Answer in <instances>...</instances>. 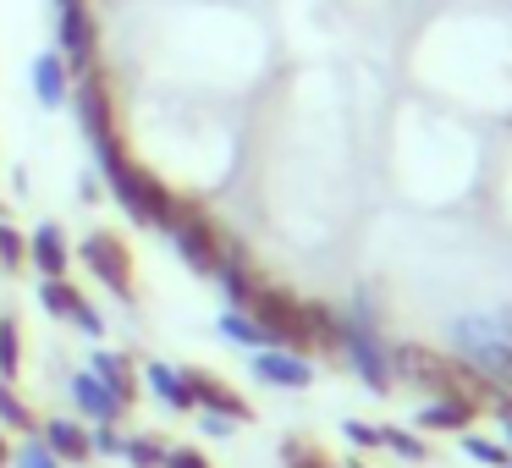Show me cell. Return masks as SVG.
I'll return each instance as SVG.
<instances>
[{"label":"cell","mask_w":512,"mask_h":468,"mask_svg":"<svg viewBox=\"0 0 512 468\" xmlns=\"http://www.w3.org/2000/svg\"><path fill=\"white\" fill-rule=\"evenodd\" d=\"M254 380H265V386H276V391H309L314 386V358L287 353V347H265V353H254Z\"/></svg>","instance_id":"14"},{"label":"cell","mask_w":512,"mask_h":468,"mask_svg":"<svg viewBox=\"0 0 512 468\" xmlns=\"http://www.w3.org/2000/svg\"><path fill=\"white\" fill-rule=\"evenodd\" d=\"M182 375H188V391H193V413H221V419H232V424L254 419V402H248L226 375H215V369H204V364L182 369Z\"/></svg>","instance_id":"10"},{"label":"cell","mask_w":512,"mask_h":468,"mask_svg":"<svg viewBox=\"0 0 512 468\" xmlns=\"http://www.w3.org/2000/svg\"><path fill=\"white\" fill-rule=\"evenodd\" d=\"M166 468H215V463H210V457L199 452V446H171Z\"/></svg>","instance_id":"32"},{"label":"cell","mask_w":512,"mask_h":468,"mask_svg":"<svg viewBox=\"0 0 512 468\" xmlns=\"http://www.w3.org/2000/svg\"><path fill=\"white\" fill-rule=\"evenodd\" d=\"M501 430H507V452H512V408L501 413Z\"/></svg>","instance_id":"36"},{"label":"cell","mask_w":512,"mask_h":468,"mask_svg":"<svg viewBox=\"0 0 512 468\" xmlns=\"http://www.w3.org/2000/svg\"><path fill=\"white\" fill-rule=\"evenodd\" d=\"M122 457H127V468H166L171 441H166V435H155V430H138V435H127Z\"/></svg>","instance_id":"22"},{"label":"cell","mask_w":512,"mask_h":468,"mask_svg":"<svg viewBox=\"0 0 512 468\" xmlns=\"http://www.w3.org/2000/svg\"><path fill=\"white\" fill-rule=\"evenodd\" d=\"M281 468H336V457L314 435H287L281 441Z\"/></svg>","instance_id":"23"},{"label":"cell","mask_w":512,"mask_h":468,"mask_svg":"<svg viewBox=\"0 0 512 468\" xmlns=\"http://www.w3.org/2000/svg\"><path fill=\"white\" fill-rule=\"evenodd\" d=\"M39 441H45L67 468H89L94 463V441H89V424H83V419H67V413L39 419Z\"/></svg>","instance_id":"17"},{"label":"cell","mask_w":512,"mask_h":468,"mask_svg":"<svg viewBox=\"0 0 512 468\" xmlns=\"http://www.w3.org/2000/svg\"><path fill=\"white\" fill-rule=\"evenodd\" d=\"M391 375H397V386L424 391L430 402H463V408H474V413H496V391H490V380L479 375L468 358L441 353V347L397 342L391 347Z\"/></svg>","instance_id":"1"},{"label":"cell","mask_w":512,"mask_h":468,"mask_svg":"<svg viewBox=\"0 0 512 468\" xmlns=\"http://www.w3.org/2000/svg\"><path fill=\"white\" fill-rule=\"evenodd\" d=\"M12 468H67V463H61L39 435H23V446H12Z\"/></svg>","instance_id":"28"},{"label":"cell","mask_w":512,"mask_h":468,"mask_svg":"<svg viewBox=\"0 0 512 468\" xmlns=\"http://www.w3.org/2000/svg\"><path fill=\"white\" fill-rule=\"evenodd\" d=\"M248 320L259 325V331L270 336V347H287V353H303L314 358V336H309V298H298L292 287H281V281H259L254 298H248Z\"/></svg>","instance_id":"3"},{"label":"cell","mask_w":512,"mask_h":468,"mask_svg":"<svg viewBox=\"0 0 512 468\" xmlns=\"http://www.w3.org/2000/svg\"><path fill=\"white\" fill-rule=\"evenodd\" d=\"M166 237H171V248H177V259L193 270V276H210L215 281V270H221V254H226V226L215 221L210 210H204L199 199H188L182 193V204H177V221L166 226Z\"/></svg>","instance_id":"5"},{"label":"cell","mask_w":512,"mask_h":468,"mask_svg":"<svg viewBox=\"0 0 512 468\" xmlns=\"http://www.w3.org/2000/svg\"><path fill=\"white\" fill-rule=\"evenodd\" d=\"M342 435L358 446V452H380V424H364V419H347Z\"/></svg>","instance_id":"31"},{"label":"cell","mask_w":512,"mask_h":468,"mask_svg":"<svg viewBox=\"0 0 512 468\" xmlns=\"http://www.w3.org/2000/svg\"><path fill=\"white\" fill-rule=\"evenodd\" d=\"M221 336H226V342H237V347H248V353H265V347H270V336L259 331L243 309H226L221 314Z\"/></svg>","instance_id":"26"},{"label":"cell","mask_w":512,"mask_h":468,"mask_svg":"<svg viewBox=\"0 0 512 468\" xmlns=\"http://www.w3.org/2000/svg\"><path fill=\"white\" fill-rule=\"evenodd\" d=\"M28 265L39 270V281H56L72 270V243H67V226L61 221H39L28 232Z\"/></svg>","instance_id":"15"},{"label":"cell","mask_w":512,"mask_h":468,"mask_svg":"<svg viewBox=\"0 0 512 468\" xmlns=\"http://www.w3.org/2000/svg\"><path fill=\"white\" fill-rule=\"evenodd\" d=\"M342 358L358 369V380H364L375 397H391V391H397V375H391V342L375 331V320H369L364 303H358L353 314H342Z\"/></svg>","instance_id":"7"},{"label":"cell","mask_w":512,"mask_h":468,"mask_svg":"<svg viewBox=\"0 0 512 468\" xmlns=\"http://www.w3.org/2000/svg\"><path fill=\"white\" fill-rule=\"evenodd\" d=\"M67 397H72V408H78L83 424H122L127 419V408L89 375V369H72L67 375Z\"/></svg>","instance_id":"16"},{"label":"cell","mask_w":512,"mask_h":468,"mask_svg":"<svg viewBox=\"0 0 512 468\" xmlns=\"http://www.w3.org/2000/svg\"><path fill=\"white\" fill-rule=\"evenodd\" d=\"M507 468H512V463H507Z\"/></svg>","instance_id":"39"},{"label":"cell","mask_w":512,"mask_h":468,"mask_svg":"<svg viewBox=\"0 0 512 468\" xmlns=\"http://www.w3.org/2000/svg\"><path fill=\"white\" fill-rule=\"evenodd\" d=\"M89 375L100 380V386L111 391L127 413H133L138 391H144V386H138V358L133 353H122V347H94V353H89Z\"/></svg>","instance_id":"12"},{"label":"cell","mask_w":512,"mask_h":468,"mask_svg":"<svg viewBox=\"0 0 512 468\" xmlns=\"http://www.w3.org/2000/svg\"><path fill=\"white\" fill-rule=\"evenodd\" d=\"M0 468H12V435L0 430Z\"/></svg>","instance_id":"35"},{"label":"cell","mask_w":512,"mask_h":468,"mask_svg":"<svg viewBox=\"0 0 512 468\" xmlns=\"http://www.w3.org/2000/svg\"><path fill=\"white\" fill-rule=\"evenodd\" d=\"M78 193L94 204V199H100V177H83V182H78Z\"/></svg>","instance_id":"34"},{"label":"cell","mask_w":512,"mask_h":468,"mask_svg":"<svg viewBox=\"0 0 512 468\" xmlns=\"http://www.w3.org/2000/svg\"><path fill=\"white\" fill-rule=\"evenodd\" d=\"M72 111H78V127H83V138H89L94 160L127 144L122 116H116V89H111V72H105V61H100L94 72H83V78H72Z\"/></svg>","instance_id":"4"},{"label":"cell","mask_w":512,"mask_h":468,"mask_svg":"<svg viewBox=\"0 0 512 468\" xmlns=\"http://www.w3.org/2000/svg\"><path fill=\"white\" fill-rule=\"evenodd\" d=\"M23 375V325H17V314H0V380Z\"/></svg>","instance_id":"24"},{"label":"cell","mask_w":512,"mask_h":468,"mask_svg":"<svg viewBox=\"0 0 512 468\" xmlns=\"http://www.w3.org/2000/svg\"><path fill=\"white\" fill-rule=\"evenodd\" d=\"M474 419H479V413L463 408V402H424L413 424H419V435H463Z\"/></svg>","instance_id":"20"},{"label":"cell","mask_w":512,"mask_h":468,"mask_svg":"<svg viewBox=\"0 0 512 468\" xmlns=\"http://www.w3.org/2000/svg\"><path fill=\"white\" fill-rule=\"evenodd\" d=\"M199 430L210 435V441H226V435H232L237 424H232V419H221V413H199Z\"/></svg>","instance_id":"33"},{"label":"cell","mask_w":512,"mask_h":468,"mask_svg":"<svg viewBox=\"0 0 512 468\" xmlns=\"http://www.w3.org/2000/svg\"><path fill=\"white\" fill-rule=\"evenodd\" d=\"M34 100L45 105V111H61V105L72 100V72H67V61H61L56 50L34 56Z\"/></svg>","instance_id":"19"},{"label":"cell","mask_w":512,"mask_h":468,"mask_svg":"<svg viewBox=\"0 0 512 468\" xmlns=\"http://www.w3.org/2000/svg\"><path fill=\"white\" fill-rule=\"evenodd\" d=\"M336 468H369V463H364V457H342Z\"/></svg>","instance_id":"37"},{"label":"cell","mask_w":512,"mask_h":468,"mask_svg":"<svg viewBox=\"0 0 512 468\" xmlns=\"http://www.w3.org/2000/svg\"><path fill=\"white\" fill-rule=\"evenodd\" d=\"M0 270H6V276H23L28 270V237H23V226H12V221H0Z\"/></svg>","instance_id":"27"},{"label":"cell","mask_w":512,"mask_h":468,"mask_svg":"<svg viewBox=\"0 0 512 468\" xmlns=\"http://www.w3.org/2000/svg\"><path fill=\"white\" fill-rule=\"evenodd\" d=\"M380 446L397 452L402 463H430V441L419 430H402V424H380Z\"/></svg>","instance_id":"25"},{"label":"cell","mask_w":512,"mask_h":468,"mask_svg":"<svg viewBox=\"0 0 512 468\" xmlns=\"http://www.w3.org/2000/svg\"><path fill=\"white\" fill-rule=\"evenodd\" d=\"M72 259H78V265L89 270V276L100 281V287L111 292L116 303H127V309L138 303V265H133V248H127L122 232H111V226H94V232L83 237L78 248H72Z\"/></svg>","instance_id":"6"},{"label":"cell","mask_w":512,"mask_h":468,"mask_svg":"<svg viewBox=\"0 0 512 468\" xmlns=\"http://www.w3.org/2000/svg\"><path fill=\"white\" fill-rule=\"evenodd\" d=\"M215 281H221V292H226V309H248V298H254V287L265 281V270L254 265L248 243L226 237V254H221V270H215Z\"/></svg>","instance_id":"13"},{"label":"cell","mask_w":512,"mask_h":468,"mask_svg":"<svg viewBox=\"0 0 512 468\" xmlns=\"http://www.w3.org/2000/svg\"><path fill=\"white\" fill-rule=\"evenodd\" d=\"M0 430L6 435H39V413L28 408V397L12 380H0Z\"/></svg>","instance_id":"21"},{"label":"cell","mask_w":512,"mask_h":468,"mask_svg":"<svg viewBox=\"0 0 512 468\" xmlns=\"http://www.w3.org/2000/svg\"><path fill=\"white\" fill-rule=\"evenodd\" d=\"M463 452L474 457V463H490V468H507L512 463V452L501 441H485V435H474V430H463Z\"/></svg>","instance_id":"29"},{"label":"cell","mask_w":512,"mask_h":468,"mask_svg":"<svg viewBox=\"0 0 512 468\" xmlns=\"http://www.w3.org/2000/svg\"><path fill=\"white\" fill-rule=\"evenodd\" d=\"M138 386H144L149 397L160 402V408H171V413H193L188 375H182L177 364H166V358H149V364H138Z\"/></svg>","instance_id":"18"},{"label":"cell","mask_w":512,"mask_h":468,"mask_svg":"<svg viewBox=\"0 0 512 468\" xmlns=\"http://www.w3.org/2000/svg\"><path fill=\"white\" fill-rule=\"evenodd\" d=\"M105 177V188H111V199L127 210V221L133 226H149V232H166L171 221H177V204L182 193L171 188L166 177H155V171L144 166V160H133V149H111V155L94 160Z\"/></svg>","instance_id":"2"},{"label":"cell","mask_w":512,"mask_h":468,"mask_svg":"<svg viewBox=\"0 0 512 468\" xmlns=\"http://www.w3.org/2000/svg\"><path fill=\"white\" fill-rule=\"evenodd\" d=\"M463 336H468V364L490 380V391H496V413H507L512 408V342H501V336H479L474 325H463Z\"/></svg>","instance_id":"11"},{"label":"cell","mask_w":512,"mask_h":468,"mask_svg":"<svg viewBox=\"0 0 512 468\" xmlns=\"http://www.w3.org/2000/svg\"><path fill=\"white\" fill-rule=\"evenodd\" d=\"M56 56L67 61L72 78L100 67V17H94V6H67L56 17Z\"/></svg>","instance_id":"8"},{"label":"cell","mask_w":512,"mask_h":468,"mask_svg":"<svg viewBox=\"0 0 512 468\" xmlns=\"http://www.w3.org/2000/svg\"><path fill=\"white\" fill-rule=\"evenodd\" d=\"M89 441H94V457H122L127 435L116 424H89Z\"/></svg>","instance_id":"30"},{"label":"cell","mask_w":512,"mask_h":468,"mask_svg":"<svg viewBox=\"0 0 512 468\" xmlns=\"http://www.w3.org/2000/svg\"><path fill=\"white\" fill-rule=\"evenodd\" d=\"M39 303H45V314H50V320H67V325H78L83 336H94V342L105 336V314L94 309V303H89V292H83L72 276L39 281Z\"/></svg>","instance_id":"9"},{"label":"cell","mask_w":512,"mask_h":468,"mask_svg":"<svg viewBox=\"0 0 512 468\" xmlns=\"http://www.w3.org/2000/svg\"><path fill=\"white\" fill-rule=\"evenodd\" d=\"M67 6H89V0H56V12H67Z\"/></svg>","instance_id":"38"}]
</instances>
